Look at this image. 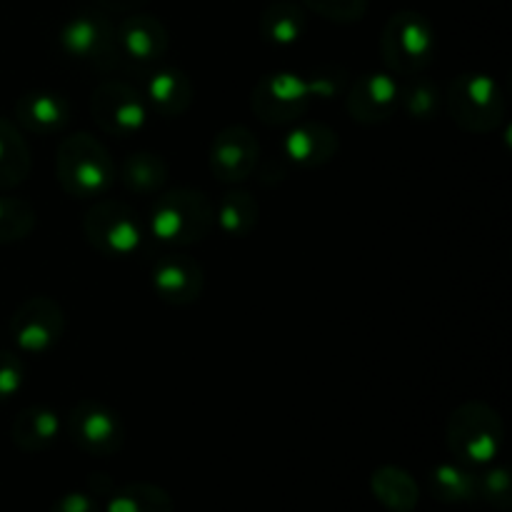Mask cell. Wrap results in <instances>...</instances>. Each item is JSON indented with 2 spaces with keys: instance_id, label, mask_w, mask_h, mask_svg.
<instances>
[{
  "instance_id": "obj_1",
  "label": "cell",
  "mask_w": 512,
  "mask_h": 512,
  "mask_svg": "<svg viewBox=\"0 0 512 512\" xmlns=\"http://www.w3.org/2000/svg\"><path fill=\"white\" fill-rule=\"evenodd\" d=\"M55 175L60 188L80 200H100L118 180V168L110 150L90 133L63 138L55 153Z\"/></svg>"
},
{
  "instance_id": "obj_2",
  "label": "cell",
  "mask_w": 512,
  "mask_h": 512,
  "mask_svg": "<svg viewBox=\"0 0 512 512\" xmlns=\"http://www.w3.org/2000/svg\"><path fill=\"white\" fill-rule=\"evenodd\" d=\"M150 235L170 248H188L208 238L215 228V205L200 190L175 188L158 193L148 218Z\"/></svg>"
},
{
  "instance_id": "obj_3",
  "label": "cell",
  "mask_w": 512,
  "mask_h": 512,
  "mask_svg": "<svg viewBox=\"0 0 512 512\" xmlns=\"http://www.w3.org/2000/svg\"><path fill=\"white\" fill-rule=\"evenodd\" d=\"M445 438H448L450 453L460 465L485 468V465H493L503 450L505 428L498 410L480 400H470L453 410Z\"/></svg>"
},
{
  "instance_id": "obj_4",
  "label": "cell",
  "mask_w": 512,
  "mask_h": 512,
  "mask_svg": "<svg viewBox=\"0 0 512 512\" xmlns=\"http://www.w3.org/2000/svg\"><path fill=\"white\" fill-rule=\"evenodd\" d=\"M448 115L465 133H493L505 120V95L488 73H460L443 95Z\"/></svg>"
},
{
  "instance_id": "obj_5",
  "label": "cell",
  "mask_w": 512,
  "mask_h": 512,
  "mask_svg": "<svg viewBox=\"0 0 512 512\" xmlns=\"http://www.w3.org/2000/svg\"><path fill=\"white\" fill-rule=\"evenodd\" d=\"M380 53L390 73L415 78L435 58L433 25L415 10H400L390 15L380 35Z\"/></svg>"
},
{
  "instance_id": "obj_6",
  "label": "cell",
  "mask_w": 512,
  "mask_h": 512,
  "mask_svg": "<svg viewBox=\"0 0 512 512\" xmlns=\"http://www.w3.org/2000/svg\"><path fill=\"white\" fill-rule=\"evenodd\" d=\"M85 240L108 258H130L143 245V223L128 203L100 198L83 218Z\"/></svg>"
},
{
  "instance_id": "obj_7",
  "label": "cell",
  "mask_w": 512,
  "mask_h": 512,
  "mask_svg": "<svg viewBox=\"0 0 512 512\" xmlns=\"http://www.w3.org/2000/svg\"><path fill=\"white\" fill-rule=\"evenodd\" d=\"M63 430L80 453L93 455V458L118 455L125 445V425L118 410L93 398L78 400L70 408Z\"/></svg>"
},
{
  "instance_id": "obj_8",
  "label": "cell",
  "mask_w": 512,
  "mask_h": 512,
  "mask_svg": "<svg viewBox=\"0 0 512 512\" xmlns=\"http://www.w3.org/2000/svg\"><path fill=\"white\" fill-rule=\"evenodd\" d=\"M65 333V313L58 300L48 295H33L15 308L8 320V335L15 353L48 355L58 348Z\"/></svg>"
},
{
  "instance_id": "obj_9",
  "label": "cell",
  "mask_w": 512,
  "mask_h": 512,
  "mask_svg": "<svg viewBox=\"0 0 512 512\" xmlns=\"http://www.w3.org/2000/svg\"><path fill=\"white\" fill-rule=\"evenodd\" d=\"M60 48L70 58L98 70L118 68V33L103 10H85L73 15L60 30Z\"/></svg>"
},
{
  "instance_id": "obj_10",
  "label": "cell",
  "mask_w": 512,
  "mask_h": 512,
  "mask_svg": "<svg viewBox=\"0 0 512 512\" xmlns=\"http://www.w3.org/2000/svg\"><path fill=\"white\" fill-rule=\"evenodd\" d=\"M90 113L98 128L115 138H133L150 118L143 95L123 80H103L90 95Z\"/></svg>"
},
{
  "instance_id": "obj_11",
  "label": "cell",
  "mask_w": 512,
  "mask_h": 512,
  "mask_svg": "<svg viewBox=\"0 0 512 512\" xmlns=\"http://www.w3.org/2000/svg\"><path fill=\"white\" fill-rule=\"evenodd\" d=\"M118 33V68L153 73L170 48L168 28L155 15L133 13L115 25Z\"/></svg>"
},
{
  "instance_id": "obj_12",
  "label": "cell",
  "mask_w": 512,
  "mask_h": 512,
  "mask_svg": "<svg viewBox=\"0 0 512 512\" xmlns=\"http://www.w3.org/2000/svg\"><path fill=\"white\" fill-rule=\"evenodd\" d=\"M313 98L308 93V83L303 75L278 70L270 73L255 85L250 95L255 118L263 120L265 125H293L298 123L310 108Z\"/></svg>"
},
{
  "instance_id": "obj_13",
  "label": "cell",
  "mask_w": 512,
  "mask_h": 512,
  "mask_svg": "<svg viewBox=\"0 0 512 512\" xmlns=\"http://www.w3.org/2000/svg\"><path fill=\"white\" fill-rule=\"evenodd\" d=\"M150 285L163 303L173 308H185L200 300L205 288V273L198 260L180 250L158 255L150 268Z\"/></svg>"
},
{
  "instance_id": "obj_14",
  "label": "cell",
  "mask_w": 512,
  "mask_h": 512,
  "mask_svg": "<svg viewBox=\"0 0 512 512\" xmlns=\"http://www.w3.org/2000/svg\"><path fill=\"white\" fill-rule=\"evenodd\" d=\"M345 108L360 125L385 123L400 108V83L390 70L363 73L345 90Z\"/></svg>"
},
{
  "instance_id": "obj_15",
  "label": "cell",
  "mask_w": 512,
  "mask_h": 512,
  "mask_svg": "<svg viewBox=\"0 0 512 512\" xmlns=\"http://www.w3.org/2000/svg\"><path fill=\"white\" fill-rule=\"evenodd\" d=\"M260 143L245 125H228L210 145V170L220 183H243L258 168Z\"/></svg>"
},
{
  "instance_id": "obj_16",
  "label": "cell",
  "mask_w": 512,
  "mask_h": 512,
  "mask_svg": "<svg viewBox=\"0 0 512 512\" xmlns=\"http://www.w3.org/2000/svg\"><path fill=\"white\" fill-rule=\"evenodd\" d=\"M15 123L28 133L50 138L68 128L73 118V105L63 93L55 90H30L15 100Z\"/></svg>"
},
{
  "instance_id": "obj_17",
  "label": "cell",
  "mask_w": 512,
  "mask_h": 512,
  "mask_svg": "<svg viewBox=\"0 0 512 512\" xmlns=\"http://www.w3.org/2000/svg\"><path fill=\"white\" fill-rule=\"evenodd\" d=\"M338 133L323 123H293L283 138V155L298 168H320L338 153Z\"/></svg>"
},
{
  "instance_id": "obj_18",
  "label": "cell",
  "mask_w": 512,
  "mask_h": 512,
  "mask_svg": "<svg viewBox=\"0 0 512 512\" xmlns=\"http://www.w3.org/2000/svg\"><path fill=\"white\" fill-rule=\"evenodd\" d=\"M193 80L180 68H155L145 83V103L160 118H180L193 105Z\"/></svg>"
},
{
  "instance_id": "obj_19",
  "label": "cell",
  "mask_w": 512,
  "mask_h": 512,
  "mask_svg": "<svg viewBox=\"0 0 512 512\" xmlns=\"http://www.w3.org/2000/svg\"><path fill=\"white\" fill-rule=\"evenodd\" d=\"M63 433V418L48 405H30L15 415L10 425L13 445L23 453H45Z\"/></svg>"
},
{
  "instance_id": "obj_20",
  "label": "cell",
  "mask_w": 512,
  "mask_h": 512,
  "mask_svg": "<svg viewBox=\"0 0 512 512\" xmlns=\"http://www.w3.org/2000/svg\"><path fill=\"white\" fill-rule=\"evenodd\" d=\"M370 493L390 512H415L420 503V488L415 478L395 465H383L370 475Z\"/></svg>"
},
{
  "instance_id": "obj_21",
  "label": "cell",
  "mask_w": 512,
  "mask_h": 512,
  "mask_svg": "<svg viewBox=\"0 0 512 512\" xmlns=\"http://www.w3.org/2000/svg\"><path fill=\"white\" fill-rule=\"evenodd\" d=\"M30 170L33 158L23 133L8 118H0V193L23 185Z\"/></svg>"
},
{
  "instance_id": "obj_22",
  "label": "cell",
  "mask_w": 512,
  "mask_h": 512,
  "mask_svg": "<svg viewBox=\"0 0 512 512\" xmlns=\"http://www.w3.org/2000/svg\"><path fill=\"white\" fill-rule=\"evenodd\" d=\"M305 25L308 23H305L303 8L290 0H275L260 15V35L265 43L278 45V48L298 43L305 33Z\"/></svg>"
},
{
  "instance_id": "obj_23",
  "label": "cell",
  "mask_w": 512,
  "mask_h": 512,
  "mask_svg": "<svg viewBox=\"0 0 512 512\" xmlns=\"http://www.w3.org/2000/svg\"><path fill=\"white\" fill-rule=\"evenodd\" d=\"M260 220V205L245 190H233V193L223 195V200L215 208V225L220 233L228 238H245L258 228Z\"/></svg>"
},
{
  "instance_id": "obj_24",
  "label": "cell",
  "mask_w": 512,
  "mask_h": 512,
  "mask_svg": "<svg viewBox=\"0 0 512 512\" xmlns=\"http://www.w3.org/2000/svg\"><path fill=\"white\" fill-rule=\"evenodd\" d=\"M120 180H123V185L130 193L158 195L163 185L168 183V163L158 153L138 150V153L125 158Z\"/></svg>"
},
{
  "instance_id": "obj_25",
  "label": "cell",
  "mask_w": 512,
  "mask_h": 512,
  "mask_svg": "<svg viewBox=\"0 0 512 512\" xmlns=\"http://www.w3.org/2000/svg\"><path fill=\"white\" fill-rule=\"evenodd\" d=\"M430 493L435 500L448 505L470 503L478 498V483L475 473L460 463H440L430 470Z\"/></svg>"
},
{
  "instance_id": "obj_26",
  "label": "cell",
  "mask_w": 512,
  "mask_h": 512,
  "mask_svg": "<svg viewBox=\"0 0 512 512\" xmlns=\"http://www.w3.org/2000/svg\"><path fill=\"white\" fill-rule=\"evenodd\" d=\"M105 512H175V505L160 485L128 483L110 490Z\"/></svg>"
},
{
  "instance_id": "obj_27",
  "label": "cell",
  "mask_w": 512,
  "mask_h": 512,
  "mask_svg": "<svg viewBox=\"0 0 512 512\" xmlns=\"http://www.w3.org/2000/svg\"><path fill=\"white\" fill-rule=\"evenodd\" d=\"M35 208L15 195L0 193V248L20 243L35 228Z\"/></svg>"
},
{
  "instance_id": "obj_28",
  "label": "cell",
  "mask_w": 512,
  "mask_h": 512,
  "mask_svg": "<svg viewBox=\"0 0 512 512\" xmlns=\"http://www.w3.org/2000/svg\"><path fill=\"white\" fill-rule=\"evenodd\" d=\"M400 108L410 118L430 120L443 108V95H440L438 85L415 75V78H408V83L400 85Z\"/></svg>"
},
{
  "instance_id": "obj_29",
  "label": "cell",
  "mask_w": 512,
  "mask_h": 512,
  "mask_svg": "<svg viewBox=\"0 0 512 512\" xmlns=\"http://www.w3.org/2000/svg\"><path fill=\"white\" fill-rule=\"evenodd\" d=\"M478 483V498L498 510H510L512 505V485L505 468H488L485 473L475 475Z\"/></svg>"
},
{
  "instance_id": "obj_30",
  "label": "cell",
  "mask_w": 512,
  "mask_h": 512,
  "mask_svg": "<svg viewBox=\"0 0 512 512\" xmlns=\"http://www.w3.org/2000/svg\"><path fill=\"white\" fill-rule=\"evenodd\" d=\"M305 8L333 23H358L368 10V0H303Z\"/></svg>"
},
{
  "instance_id": "obj_31",
  "label": "cell",
  "mask_w": 512,
  "mask_h": 512,
  "mask_svg": "<svg viewBox=\"0 0 512 512\" xmlns=\"http://www.w3.org/2000/svg\"><path fill=\"white\" fill-rule=\"evenodd\" d=\"M308 83V93L310 98H320V100H330L335 95L345 93V85H348V73L338 65H328L323 70H315L310 73V78H305Z\"/></svg>"
},
{
  "instance_id": "obj_32",
  "label": "cell",
  "mask_w": 512,
  "mask_h": 512,
  "mask_svg": "<svg viewBox=\"0 0 512 512\" xmlns=\"http://www.w3.org/2000/svg\"><path fill=\"white\" fill-rule=\"evenodd\" d=\"M25 385V365L15 350H0V403L15 398Z\"/></svg>"
},
{
  "instance_id": "obj_33",
  "label": "cell",
  "mask_w": 512,
  "mask_h": 512,
  "mask_svg": "<svg viewBox=\"0 0 512 512\" xmlns=\"http://www.w3.org/2000/svg\"><path fill=\"white\" fill-rule=\"evenodd\" d=\"M50 512H103L95 495L88 493H65L53 503Z\"/></svg>"
},
{
  "instance_id": "obj_34",
  "label": "cell",
  "mask_w": 512,
  "mask_h": 512,
  "mask_svg": "<svg viewBox=\"0 0 512 512\" xmlns=\"http://www.w3.org/2000/svg\"><path fill=\"white\" fill-rule=\"evenodd\" d=\"M103 10H113V13H128V10L140 8L145 5L148 0H95Z\"/></svg>"
}]
</instances>
